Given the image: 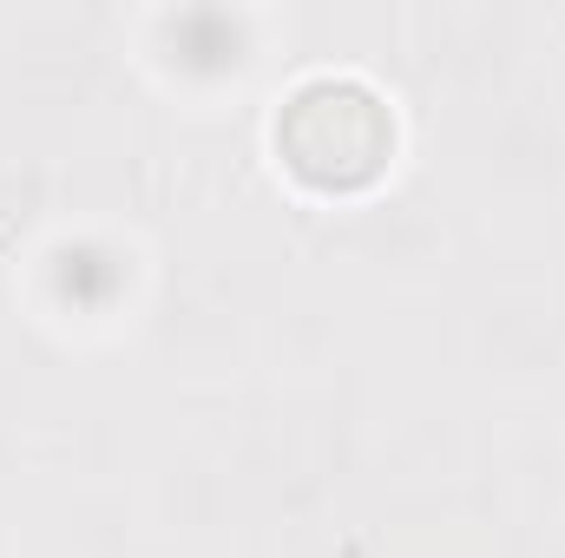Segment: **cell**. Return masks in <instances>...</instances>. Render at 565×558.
I'll list each match as a JSON object with an SVG mask.
<instances>
[{
    "label": "cell",
    "instance_id": "6da1fadb",
    "mask_svg": "<svg viewBox=\"0 0 565 558\" xmlns=\"http://www.w3.org/2000/svg\"><path fill=\"white\" fill-rule=\"evenodd\" d=\"M277 144L296 178L349 191V184H369L382 171V158L395 144V126H388V112H382V99L369 86H355V79H309L282 106Z\"/></svg>",
    "mask_w": 565,
    "mask_h": 558
}]
</instances>
